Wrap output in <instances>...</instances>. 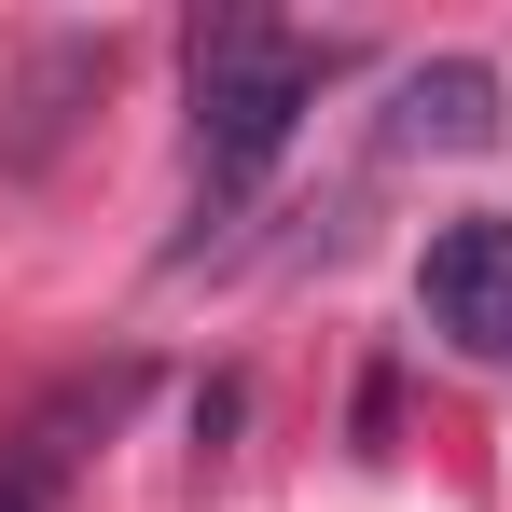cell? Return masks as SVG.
I'll use <instances>...</instances> for the list:
<instances>
[{
    "mask_svg": "<svg viewBox=\"0 0 512 512\" xmlns=\"http://www.w3.org/2000/svg\"><path fill=\"white\" fill-rule=\"evenodd\" d=\"M333 70H346V42H305V28H277L250 0H222V14L180 28V84H194V222L250 208L263 180H277V153L305 139V111H319Z\"/></svg>",
    "mask_w": 512,
    "mask_h": 512,
    "instance_id": "cell-1",
    "label": "cell"
},
{
    "mask_svg": "<svg viewBox=\"0 0 512 512\" xmlns=\"http://www.w3.org/2000/svg\"><path fill=\"white\" fill-rule=\"evenodd\" d=\"M416 319L457 346V360L512 374V208H471V222H443L416 250Z\"/></svg>",
    "mask_w": 512,
    "mask_h": 512,
    "instance_id": "cell-2",
    "label": "cell"
},
{
    "mask_svg": "<svg viewBox=\"0 0 512 512\" xmlns=\"http://www.w3.org/2000/svg\"><path fill=\"white\" fill-rule=\"evenodd\" d=\"M139 388H153V360H97V374H70L42 416L0 443V512H56L70 471H84V443H111V429L139 416Z\"/></svg>",
    "mask_w": 512,
    "mask_h": 512,
    "instance_id": "cell-3",
    "label": "cell"
},
{
    "mask_svg": "<svg viewBox=\"0 0 512 512\" xmlns=\"http://www.w3.org/2000/svg\"><path fill=\"white\" fill-rule=\"evenodd\" d=\"M499 139V70L485 56H429L388 84V153H485Z\"/></svg>",
    "mask_w": 512,
    "mask_h": 512,
    "instance_id": "cell-4",
    "label": "cell"
}]
</instances>
